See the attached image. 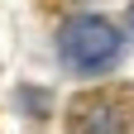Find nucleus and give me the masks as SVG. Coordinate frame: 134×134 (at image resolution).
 <instances>
[{
	"label": "nucleus",
	"instance_id": "nucleus-2",
	"mask_svg": "<svg viewBox=\"0 0 134 134\" xmlns=\"http://www.w3.org/2000/svg\"><path fill=\"white\" fill-rule=\"evenodd\" d=\"M134 129V91H91L67 110V134H129Z\"/></svg>",
	"mask_w": 134,
	"mask_h": 134
},
{
	"label": "nucleus",
	"instance_id": "nucleus-1",
	"mask_svg": "<svg viewBox=\"0 0 134 134\" xmlns=\"http://www.w3.org/2000/svg\"><path fill=\"white\" fill-rule=\"evenodd\" d=\"M58 48H62V58H67L72 72L96 77L105 67H115V58H120V29L110 19H100V14H77V19L62 24Z\"/></svg>",
	"mask_w": 134,
	"mask_h": 134
},
{
	"label": "nucleus",
	"instance_id": "nucleus-3",
	"mask_svg": "<svg viewBox=\"0 0 134 134\" xmlns=\"http://www.w3.org/2000/svg\"><path fill=\"white\" fill-rule=\"evenodd\" d=\"M129 34H134V10H129Z\"/></svg>",
	"mask_w": 134,
	"mask_h": 134
}]
</instances>
